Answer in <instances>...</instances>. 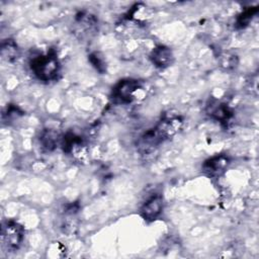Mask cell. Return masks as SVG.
<instances>
[{
    "mask_svg": "<svg viewBox=\"0 0 259 259\" xmlns=\"http://www.w3.org/2000/svg\"><path fill=\"white\" fill-rule=\"evenodd\" d=\"M0 54H1V58L4 61L8 63H12L15 60H17L19 56V50L13 39L7 38L1 42Z\"/></svg>",
    "mask_w": 259,
    "mask_h": 259,
    "instance_id": "obj_10",
    "label": "cell"
},
{
    "mask_svg": "<svg viewBox=\"0 0 259 259\" xmlns=\"http://www.w3.org/2000/svg\"><path fill=\"white\" fill-rule=\"evenodd\" d=\"M151 62L158 68L164 69L172 65L174 55L170 48L166 46H157L150 54Z\"/></svg>",
    "mask_w": 259,
    "mask_h": 259,
    "instance_id": "obj_7",
    "label": "cell"
},
{
    "mask_svg": "<svg viewBox=\"0 0 259 259\" xmlns=\"http://www.w3.org/2000/svg\"><path fill=\"white\" fill-rule=\"evenodd\" d=\"M21 114H22V111L17 106H13V105H10L9 107H7V112H3V116L7 115V119L16 118L18 115H21Z\"/></svg>",
    "mask_w": 259,
    "mask_h": 259,
    "instance_id": "obj_16",
    "label": "cell"
},
{
    "mask_svg": "<svg viewBox=\"0 0 259 259\" xmlns=\"http://www.w3.org/2000/svg\"><path fill=\"white\" fill-rule=\"evenodd\" d=\"M163 198L160 194H155L150 197L141 207V215L147 222L155 221L162 212Z\"/></svg>",
    "mask_w": 259,
    "mask_h": 259,
    "instance_id": "obj_5",
    "label": "cell"
},
{
    "mask_svg": "<svg viewBox=\"0 0 259 259\" xmlns=\"http://www.w3.org/2000/svg\"><path fill=\"white\" fill-rule=\"evenodd\" d=\"M29 66L33 74L41 81L55 80L60 73V63L53 50L46 54L32 56L29 61Z\"/></svg>",
    "mask_w": 259,
    "mask_h": 259,
    "instance_id": "obj_1",
    "label": "cell"
},
{
    "mask_svg": "<svg viewBox=\"0 0 259 259\" xmlns=\"http://www.w3.org/2000/svg\"><path fill=\"white\" fill-rule=\"evenodd\" d=\"M230 164V160L225 155L214 156L208 160H206L202 165V170L211 177L221 176L225 173L226 169Z\"/></svg>",
    "mask_w": 259,
    "mask_h": 259,
    "instance_id": "obj_6",
    "label": "cell"
},
{
    "mask_svg": "<svg viewBox=\"0 0 259 259\" xmlns=\"http://www.w3.org/2000/svg\"><path fill=\"white\" fill-rule=\"evenodd\" d=\"M97 24L96 18L88 13H80L76 17V32L81 35V37L85 35H89L95 31Z\"/></svg>",
    "mask_w": 259,
    "mask_h": 259,
    "instance_id": "obj_8",
    "label": "cell"
},
{
    "mask_svg": "<svg viewBox=\"0 0 259 259\" xmlns=\"http://www.w3.org/2000/svg\"><path fill=\"white\" fill-rule=\"evenodd\" d=\"M1 237L3 245L8 251H16L22 244L24 230L18 223L9 221L2 225Z\"/></svg>",
    "mask_w": 259,
    "mask_h": 259,
    "instance_id": "obj_2",
    "label": "cell"
},
{
    "mask_svg": "<svg viewBox=\"0 0 259 259\" xmlns=\"http://www.w3.org/2000/svg\"><path fill=\"white\" fill-rule=\"evenodd\" d=\"M183 120L180 116H168L159 121L154 127L160 138L165 142L178 134L182 127Z\"/></svg>",
    "mask_w": 259,
    "mask_h": 259,
    "instance_id": "obj_4",
    "label": "cell"
},
{
    "mask_svg": "<svg viewBox=\"0 0 259 259\" xmlns=\"http://www.w3.org/2000/svg\"><path fill=\"white\" fill-rule=\"evenodd\" d=\"M89 61L93 67L101 74L106 72V62L103 55L99 52H94L89 55Z\"/></svg>",
    "mask_w": 259,
    "mask_h": 259,
    "instance_id": "obj_13",
    "label": "cell"
},
{
    "mask_svg": "<svg viewBox=\"0 0 259 259\" xmlns=\"http://www.w3.org/2000/svg\"><path fill=\"white\" fill-rule=\"evenodd\" d=\"M220 64L225 69H233L237 66V57L234 54L224 53L220 56Z\"/></svg>",
    "mask_w": 259,
    "mask_h": 259,
    "instance_id": "obj_15",
    "label": "cell"
},
{
    "mask_svg": "<svg viewBox=\"0 0 259 259\" xmlns=\"http://www.w3.org/2000/svg\"><path fill=\"white\" fill-rule=\"evenodd\" d=\"M140 88V83L135 79L120 80L112 90V98L121 103H130L135 97V93Z\"/></svg>",
    "mask_w": 259,
    "mask_h": 259,
    "instance_id": "obj_3",
    "label": "cell"
},
{
    "mask_svg": "<svg viewBox=\"0 0 259 259\" xmlns=\"http://www.w3.org/2000/svg\"><path fill=\"white\" fill-rule=\"evenodd\" d=\"M66 255V247L60 242L52 243L48 248V256L52 258H60Z\"/></svg>",
    "mask_w": 259,
    "mask_h": 259,
    "instance_id": "obj_14",
    "label": "cell"
},
{
    "mask_svg": "<svg viewBox=\"0 0 259 259\" xmlns=\"http://www.w3.org/2000/svg\"><path fill=\"white\" fill-rule=\"evenodd\" d=\"M207 113L221 122H227L233 116V110L223 102H211L207 106Z\"/></svg>",
    "mask_w": 259,
    "mask_h": 259,
    "instance_id": "obj_9",
    "label": "cell"
},
{
    "mask_svg": "<svg viewBox=\"0 0 259 259\" xmlns=\"http://www.w3.org/2000/svg\"><path fill=\"white\" fill-rule=\"evenodd\" d=\"M60 140L59 134L51 128L44 130L39 136V143L47 151H53L57 147Z\"/></svg>",
    "mask_w": 259,
    "mask_h": 259,
    "instance_id": "obj_11",
    "label": "cell"
},
{
    "mask_svg": "<svg viewBox=\"0 0 259 259\" xmlns=\"http://www.w3.org/2000/svg\"><path fill=\"white\" fill-rule=\"evenodd\" d=\"M258 12V8L257 7H249L247 8L244 12H242L238 18H237V22L236 25L239 28H244L246 27L250 21L252 20V18L254 17V15Z\"/></svg>",
    "mask_w": 259,
    "mask_h": 259,
    "instance_id": "obj_12",
    "label": "cell"
}]
</instances>
